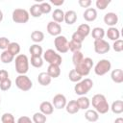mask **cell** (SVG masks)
I'll use <instances>...</instances> for the list:
<instances>
[{
    "label": "cell",
    "mask_w": 123,
    "mask_h": 123,
    "mask_svg": "<svg viewBox=\"0 0 123 123\" xmlns=\"http://www.w3.org/2000/svg\"><path fill=\"white\" fill-rule=\"evenodd\" d=\"M0 103H1V97H0Z\"/></svg>",
    "instance_id": "51"
},
{
    "label": "cell",
    "mask_w": 123,
    "mask_h": 123,
    "mask_svg": "<svg viewBox=\"0 0 123 123\" xmlns=\"http://www.w3.org/2000/svg\"><path fill=\"white\" fill-rule=\"evenodd\" d=\"M1 121H2V123H15L13 115L10 112L3 113L1 116Z\"/></svg>",
    "instance_id": "38"
},
{
    "label": "cell",
    "mask_w": 123,
    "mask_h": 123,
    "mask_svg": "<svg viewBox=\"0 0 123 123\" xmlns=\"http://www.w3.org/2000/svg\"><path fill=\"white\" fill-rule=\"evenodd\" d=\"M3 17H4V15H3V12L0 10V22L3 20Z\"/></svg>",
    "instance_id": "50"
},
{
    "label": "cell",
    "mask_w": 123,
    "mask_h": 123,
    "mask_svg": "<svg viewBox=\"0 0 123 123\" xmlns=\"http://www.w3.org/2000/svg\"><path fill=\"white\" fill-rule=\"evenodd\" d=\"M51 80L52 78L46 73V72H40L37 76V82L39 85L43 86H49L50 83H51Z\"/></svg>",
    "instance_id": "21"
},
{
    "label": "cell",
    "mask_w": 123,
    "mask_h": 123,
    "mask_svg": "<svg viewBox=\"0 0 123 123\" xmlns=\"http://www.w3.org/2000/svg\"><path fill=\"white\" fill-rule=\"evenodd\" d=\"M15 86L22 91H29L33 87V82L26 74L18 75L15 78Z\"/></svg>",
    "instance_id": "6"
},
{
    "label": "cell",
    "mask_w": 123,
    "mask_h": 123,
    "mask_svg": "<svg viewBox=\"0 0 123 123\" xmlns=\"http://www.w3.org/2000/svg\"><path fill=\"white\" fill-rule=\"evenodd\" d=\"M43 61L47 62L49 64H56V65H61L62 62V58L60 54H58L56 51L53 49H47L43 54Z\"/></svg>",
    "instance_id": "5"
},
{
    "label": "cell",
    "mask_w": 123,
    "mask_h": 123,
    "mask_svg": "<svg viewBox=\"0 0 123 123\" xmlns=\"http://www.w3.org/2000/svg\"><path fill=\"white\" fill-rule=\"evenodd\" d=\"M15 70L19 75H24L29 70V60L24 54H19L14 59Z\"/></svg>",
    "instance_id": "2"
},
{
    "label": "cell",
    "mask_w": 123,
    "mask_h": 123,
    "mask_svg": "<svg viewBox=\"0 0 123 123\" xmlns=\"http://www.w3.org/2000/svg\"><path fill=\"white\" fill-rule=\"evenodd\" d=\"M46 119H47L46 115H44L40 111L35 112L33 117H32V120L34 123H46Z\"/></svg>",
    "instance_id": "34"
},
{
    "label": "cell",
    "mask_w": 123,
    "mask_h": 123,
    "mask_svg": "<svg viewBox=\"0 0 123 123\" xmlns=\"http://www.w3.org/2000/svg\"><path fill=\"white\" fill-rule=\"evenodd\" d=\"M39 7H40V11L42 13H49L52 10V7H51L50 3H48V2H41L39 4Z\"/></svg>",
    "instance_id": "40"
},
{
    "label": "cell",
    "mask_w": 123,
    "mask_h": 123,
    "mask_svg": "<svg viewBox=\"0 0 123 123\" xmlns=\"http://www.w3.org/2000/svg\"><path fill=\"white\" fill-rule=\"evenodd\" d=\"M14 60V56L12 55L8 50H4L0 55V61L3 63H10Z\"/></svg>",
    "instance_id": "29"
},
{
    "label": "cell",
    "mask_w": 123,
    "mask_h": 123,
    "mask_svg": "<svg viewBox=\"0 0 123 123\" xmlns=\"http://www.w3.org/2000/svg\"><path fill=\"white\" fill-rule=\"evenodd\" d=\"M7 50H8L12 55H13V56L15 57V56L19 55V52H20V45H19V43H17V42H10V44H9V46H8V48H7Z\"/></svg>",
    "instance_id": "32"
},
{
    "label": "cell",
    "mask_w": 123,
    "mask_h": 123,
    "mask_svg": "<svg viewBox=\"0 0 123 123\" xmlns=\"http://www.w3.org/2000/svg\"><path fill=\"white\" fill-rule=\"evenodd\" d=\"M76 101L80 110H87L90 106V100L86 96H80Z\"/></svg>",
    "instance_id": "27"
},
{
    "label": "cell",
    "mask_w": 123,
    "mask_h": 123,
    "mask_svg": "<svg viewBox=\"0 0 123 123\" xmlns=\"http://www.w3.org/2000/svg\"><path fill=\"white\" fill-rule=\"evenodd\" d=\"M111 80L116 84L123 83V70L122 69H113L111 73Z\"/></svg>",
    "instance_id": "20"
},
{
    "label": "cell",
    "mask_w": 123,
    "mask_h": 123,
    "mask_svg": "<svg viewBox=\"0 0 123 123\" xmlns=\"http://www.w3.org/2000/svg\"><path fill=\"white\" fill-rule=\"evenodd\" d=\"M71 39H73V40H75V41H78V42L83 43V41L85 40V37H82L80 34H78L77 32H75V33H73Z\"/></svg>",
    "instance_id": "45"
},
{
    "label": "cell",
    "mask_w": 123,
    "mask_h": 123,
    "mask_svg": "<svg viewBox=\"0 0 123 123\" xmlns=\"http://www.w3.org/2000/svg\"><path fill=\"white\" fill-rule=\"evenodd\" d=\"M90 32H91V36L94 38V40L103 39L105 37V30L102 27H95Z\"/></svg>",
    "instance_id": "26"
},
{
    "label": "cell",
    "mask_w": 123,
    "mask_h": 123,
    "mask_svg": "<svg viewBox=\"0 0 123 123\" xmlns=\"http://www.w3.org/2000/svg\"><path fill=\"white\" fill-rule=\"evenodd\" d=\"M12 21L15 23H27L30 18L29 12L25 9H15L12 13Z\"/></svg>",
    "instance_id": "7"
},
{
    "label": "cell",
    "mask_w": 123,
    "mask_h": 123,
    "mask_svg": "<svg viewBox=\"0 0 123 123\" xmlns=\"http://www.w3.org/2000/svg\"><path fill=\"white\" fill-rule=\"evenodd\" d=\"M92 66H93V61H92V59L86 57V58H84L83 61L79 64L75 65V68L74 69H75V71L77 73H79L82 77H84V76H86V75L89 74L90 69L92 68Z\"/></svg>",
    "instance_id": "4"
},
{
    "label": "cell",
    "mask_w": 123,
    "mask_h": 123,
    "mask_svg": "<svg viewBox=\"0 0 123 123\" xmlns=\"http://www.w3.org/2000/svg\"><path fill=\"white\" fill-rule=\"evenodd\" d=\"M112 49L115 52H122L123 51V40L122 39H117V40L113 41Z\"/></svg>",
    "instance_id": "41"
},
{
    "label": "cell",
    "mask_w": 123,
    "mask_h": 123,
    "mask_svg": "<svg viewBox=\"0 0 123 123\" xmlns=\"http://www.w3.org/2000/svg\"><path fill=\"white\" fill-rule=\"evenodd\" d=\"M16 123H34V122H33V120L29 116L23 115V116H20L17 119V122Z\"/></svg>",
    "instance_id": "44"
},
{
    "label": "cell",
    "mask_w": 123,
    "mask_h": 123,
    "mask_svg": "<svg viewBox=\"0 0 123 123\" xmlns=\"http://www.w3.org/2000/svg\"><path fill=\"white\" fill-rule=\"evenodd\" d=\"M31 64L36 67V68H39L43 65V59L41 57H31Z\"/></svg>",
    "instance_id": "36"
},
{
    "label": "cell",
    "mask_w": 123,
    "mask_h": 123,
    "mask_svg": "<svg viewBox=\"0 0 123 123\" xmlns=\"http://www.w3.org/2000/svg\"><path fill=\"white\" fill-rule=\"evenodd\" d=\"M90 27H89V25L88 24H86V23H83V24H81V25H79V27H78V29H77V33L78 34H80L83 37H86L89 34H90Z\"/></svg>",
    "instance_id": "28"
},
{
    "label": "cell",
    "mask_w": 123,
    "mask_h": 123,
    "mask_svg": "<svg viewBox=\"0 0 123 123\" xmlns=\"http://www.w3.org/2000/svg\"><path fill=\"white\" fill-rule=\"evenodd\" d=\"M9 79V73L5 69H0V83Z\"/></svg>",
    "instance_id": "46"
},
{
    "label": "cell",
    "mask_w": 123,
    "mask_h": 123,
    "mask_svg": "<svg viewBox=\"0 0 123 123\" xmlns=\"http://www.w3.org/2000/svg\"><path fill=\"white\" fill-rule=\"evenodd\" d=\"M52 18H53V21H55L59 24L62 23L64 19V12L62 9L54 10V12H52Z\"/></svg>",
    "instance_id": "25"
},
{
    "label": "cell",
    "mask_w": 123,
    "mask_h": 123,
    "mask_svg": "<svg viewBox=\"0 0 123 123\" xmlns=\"http://www.w3.org/2000/svg\"><path fill=\"white\" fill-rule=\"evenodd\" d=\"M50 3L54 6H62L64 3V0H50Z\"/></svg>",
    "instance_id": "48"
},
{
    "label": "cell",
    "mask_w": 123,
    "mask_h": 123,
    "mask_svg": "<svg viewBox=\"0 0 123 123\" xmlns=\"http://www.w3.org/2000/svg\"><path fill=\"white\" fill-rule=\"evenodd\" d=\"M11 86H12V81L10 80V78L0 83V89H1L2 91H7V90H9V89L11 88Z\"/></svg>",
    "instance_id": "42"
},
{
    "label": "cell",
    "mask_w": 123,
    "mask_h": 123,
    "mask_svg": "<svg viewBox=\"0 0 123 123\" xmlns=\"http://www.w3.org/2000/svg\"><path fill=\"white\" fill-rule=\"evenodd\" d=\"M63 21L68 24V25H72L74 24L76 21H77V13L75 11H72V10H69L67 12H64V19Z\"/></svg>",
    "instance_id": "16"
},
{
    "label": "cell",
    "mask_w": 123,
    "mask_h": 123,
    "mask_svg": "<svg viewBox=\"0 0 123 123\" xmlns=\"http://www.w3.org/2000/svg\"><path fill=\"white\" fill-rule=\"evenodd\" d=\"M111 69V63L107 59L100 60L94 66V72L98 76H103L107 74Z\"/></svg>",
    "instance_id": "8"
},
{
    "label": "cell",
    "mask_w": 123,
    "mask_h": 123,
    "mask_svg": "<svg viewBox=\"0 0 123 123\" xmlns=\"http://www.w3.org/2000/svg\"><path fill=\"white\" fill-rule=\"evenodd\" d=\"M46 73L51 77V78H58L61 75V68L60 65H56V64H49L47 67V71Z\"/></svg>",
    "instance_id": "17"
},
{
    "label": "cell",
    "mask_w": 123,
    "mask_h": 123,
    "mask_svg": "<svg viewBox=\"0 0 123 123\" xmlns=\"http://www.w3.org/2000/svg\"><path fill=\"white\" fill-rule=\"evenodd\" d=\"M65 110L69 114H75L80 111V108H79L76 100H70L69 102L66 103Z\"/></svg>",
    "instance_id": "18"
},
{
    "label": "cell",
    "mask_w": 123,
    "mask_h": 123,
    "mask_svg": "<svg viewBox=\"0 0 123 123\" xmlns=\"http://www.w3.org/2000/svg\"><path fill=\"white\" fill-rule=\"evenodd\" d=\"M54 45H55L56 50L59 53L64 54V53H67L69 51V49H68V40L64 36L60 35V36L56 37L55 39H54Z\"/></svg>",
    "instance_id": "9"
},
{
    "label": "cell",
    "mask_w": 123,
    "mask_h": 123,
    "mask_svg": "<svg viewBox=\"0 0 123 123\" xmlns=\"http://www.w3.org/2000/svg\"><path fill=\"white\" fill-rule=\"evenodd\" d=\"M29 52L31 54V57H41L43 54V49L39 44H33L29 48Z\"/></svg>",
    "instance_id": "22"
},
{
    "label": "cell",
    "mask_w": 123,
    "mask_h": 123,
    "mask_svg": "<svg viewBox=\"0 0 123 123\" xmlns=\"http://www.w3.org/2000/svg\"><path fill=\"white\" fill-rule=\"evenodd\" d=\"M39 111L43 113L44 115H50L54 111V107L51 102L49 101H43L39 105Z\"/></svg>",
    "instance_id": "14"
},
{
    "label": "cell",
    "mask_w": 123,
    "mask_h": 123,
    "mask_svg": "<svg viewBox=\"0 0 123 123\" xmlns=\"http://www.w3.org/2000/svg\"><path fill=\"white\" fill-rule=\"evenodd\" d=\"M108 38H110L112 41H115L117 39H119L120 37V32L116 27H110L106 33Z\"/></svg>",
    "instance_id": "19"
},
{
    "label": "cell",
    "mask_w": 123,
    "mask_h": 123,
    "mask_svg": "<svg viewBox=\"0 0 123 123\" xmlns=\"http://www.w3.org/2000/svg\"><path fill=\"white\" fill-rule=\"evenodd\" d=\"M68 49H69L72 53L81 51V49H82V43L71 39L70 41H68Z\"/></svg>",
    "instance_id": "33"
},
{
    "label": "cell",
    "mask_w": 123,
    "mask_h": 123,
    "mask_svg": "<svg viewBox=\"0 0 123 123\" xmlns=\"http://www.w3.org/2000/svg\"><path fill=\"white\" fill-rule=\"evenodd\" d=\"M84 59V55L81 51H78V52H74L73 55H72V62H73V64L74 65H77L79 64Z\"/></svg>",
    "instance_id": "37"
},
{
    "label": "cell",
    "mask_w": 123,
    "mask_h": 123,
    "mask_svg": "<svg viewBox=\"0 0 123 123\" xmlns=\"http://www.w3.org/2000/svg\"><path fill=\"white\" fill-rule=\"evenodd\" d=\"M31 39L35 43L38 44L39 42H41L44 39V34L41 31H37H37H33L32 34H31Z\"/></svg>",
    "instance_id": "30"
},
{
    "label": "cell",
    "mask_w": 123,
    "mask_h": 123,
    "mask_svg": "<svg viewBox=\"0 0 123 123\" xmlns=\"http://www.w3.org/2000/svg\"><path fill=\"white\" fill-rule=\"evenodd\" d=\"M111 111L115 114H120L123 112V101L122 100H115L112 102L111 106L110 107Z\"/></svg>",
    "instance_id": "23"
},
{
    "label": "cell",
    "mask_w": 123,
    "mask_h": 123,
    "mask_svg": "<svg viewBox=\"0 0 123 123\" xmlns=\"http://www.w3.org/2000/svg\"><path fill=\"white\" fill-rule=\"evenodd\" d=\"M114 123H123V118L122 117H117L114 120Z\"/></svg>",
    "instance_id": "49"
},
{
    "label": "cell",
    "mask_w": 123,
    "mask_h": 123,
    "mask_svg": "<svg viewBox=\"0 0 123 123\" xmlns=\"http://www.w3.org/2000/svg\"><path fill=\"white\" fill-rule=\"evenodd\" d=\"M85 118L89 122H96L99 119V113L95 110H89L87 109L85 112Z\"/></svg>",
    "instance_id": "24"
},
{
    "label": "cell",
    "mask_w": 123,
    "mask_h": 123,
    "mask_svg": "<svg viewBox=\"0 0 123 123\" xmlns=\"http://www.w3.org/2000/svg\"><path fill=\"white\" fill-rule=\"evenodd\" d=\"M83 17L87 22H92L97 18V11L94 8H87L83 13Z\"/></svg>",
    "instance_id": "15"
},
{
    "label": "cell",
    "mask_w": 123,
    "mask_h": 123,
    "mask_svg": "<svg viewBox=\"0 0 123 123\" xmlns=\"http://www.w3.org/2000/svg\"><path fill=\"white\" fill-rule=\"evenodd\" d=\"M94 51L97 54H106L110 51L111 46L108 41L105 39H99V40H94Z\"/></svg>",
    "instance_id": "10"
},
{
    "label": "cell",
    "mask_w": 123,
    "mask_h": 123,
    "mask_svg": "<svg viewBox=\"0 0 123 123\" xmlns=\"http://www.w3.org/2000/svg\"><path fill=\"white\" fill-rule=\"evenodd\" d=\"M110 3H111V0H96L95 5H96V8L103 11L110 5Z\"/></svg>",
    "instance_id": "39"
},
{
    "label": "cell",
    "mask_w": 123,
    "mask_h": 123,
    "mask_svg": "<svg viewBox=\"0 0 123 123\" xmlns=\"http://www.w3.org/2000/svg\"><path fill=\"white\" fill-rule=\"evenodd\" d=\"M93 87V82L92 80L86 78L84 80H81L78 82L74 86V91L79 96H85L88 91Z\"/></svg>",
    "instance_id": "3"
},
{
    "label": "cell",
    "mask_w": 123,
    "mask_h": 123,
    "mask_svg": "<svg viewBox=\"0 0 123 123\" xmlns=\"http://www.w3.org/2000/svg\"><path fill=\"white\" fill-rule=\"evenodd\" d=\"M29 14H31V16L33 17H40L42 12L40 11V7H39V4H34L31 6L30 10H29Z\"/></svg>",
    "instance_id": "31"
},
{
    "label": "cell",
    "mask_w": 123,
    "mask_h": 123,
    "mask_svg": "<svg viewBox=\"0 0 123 123\" xmlns=\"http://www.w3.org/2000/svg\"><path fill=\"white\" fill-rule=\"evenodd\" d=\"M78 3H79V5L82 7V8H89V6L91 5V1L90 0H79L78 1Z\"/></svg>",
    "instance_id": "47"
},
{
    "label": "cell",
    "mask_w": 123,
    "mask_h": 123,
    "mask_svg": "<svg viewBox=\"0 0 123 123\" xmlns=\"http://www.w3.org/2000/svg\"><path fill=\"white\" fill-rule=\"evenodd\" d=\"M91 104L94 110L100 114H105L110 111V105L104 94H95L92 97Z\"/></svg>",
    "instance_id": "1"
},
{
    "label": "cell",
    "mask_w": 123,
    "mask_h": 123,
    "mask_svg": "<svg viewBox=\"0 0 123 123\" xmlns=\"http://www.w3.org/2000/svg\"><path fill=\"white\" fill-rule=\"evenodd\" d=\"M66 97L62 94V93H58L56 94L54 97H53V100H52V105L55 109H58V110H62V109H64L65 106H66Z\"/></svg>",
    "instance_id": "11"
},
{
    "label": "cell",
    "mask_w": 123,
    "mask_h": 123,
    "mask_svg": "<svg viewBox=\"0 0 123 123\" xmlns=\"http://www.w3.org/2000/svg\"><path fill=\"white\" fill-rule=\"evenodd\" d=\"M68 78H69V80H70L71 82H73V83H78V82H80V81L82 80L83 77H82L79 73H77V72L75 71V69H72V70H70L69 73H68Z\"/></svg>",
    "instance_id": "35"
},
{
    "label": "cell",
    "mask_w": 123,
    "mask_h": 123,
    "mask_svg": "<svg viewBox=\"0 0 123 123\" xmlns=\"http://www.w3.org/2000/svg\"><path fill=\"white\" fill-rule=\"evenodd\" d=\"M9 44H10L9 38H7V37H0V49H2L3 51H4V50H7Z\"/></svg>",
    "instance_id": "43"
},
{
    "label": "cell",
    "mask_w": 123,
    "mask_h": 123,
    "mask_svg": "<svg viewBox=\"0 0 123 123\" xmlns=\"http://www.w3.org/2000/svg\"><path fill=\"white\" fill-rule=\"evenodd\" d=\"M104 23L110 27H114L118 23V15L115 12H107L104 15Z\"/></svg>",
    "instance_id": "13"
},
{
    "label": "cell",
    "mask_w": 123,
    "mask_h": 123,
    "mask_svg": "<svg viewBox=\"0 0 123 123\" xmlns=\"http://www.w3.org/2000/svg\"><path fill=\"white\" fill-rule=\"evenodd\" d=\"M46 29H47L48 34L51 35V36H53V37H58L62 33V26L59 23L55 22V21L48 22Z\"/></svg>",
    "instance_id": "12"
}]
</instances>
